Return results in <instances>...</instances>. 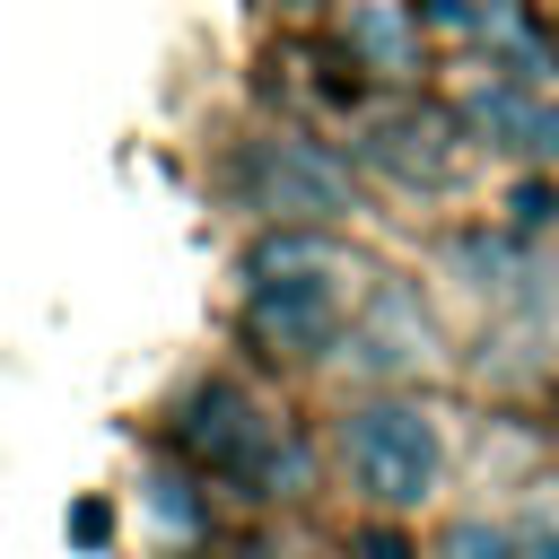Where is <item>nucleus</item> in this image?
Instances as JSON below:
<instances>
[{"mask_svg": "<svg viewBox=\"0 0 559 559\" xmlns=\"http://www.w3.org/2000/svg\"><path fill=\"white\" fill-rule=\"evenodd\" d=\"M332 306H341V280L314 245H271L253 253V323L288 349H314L332 332Z\"/></svg>", "mask_w": 559, "mask_h": 559, "instance_id": "2", "label": "nucleus"}, {"mask_svg": "<svg viewBox=\"0 0 559 559\" xmlns=\"http://www.w3.org/2000/svg\"><path fill=\"white\" fill-rule=\"evenodd\" d=\"M358 559H411V542H402V533H367V550H358Z\"/></svg>", "mask_w": 559, "mask_h": 559, "instance_id": "13", "label": "nucleus"}, {"mask_svg": "<svg viewBox=\"0 0 559 559\" xmlns=\"http://www.w3.org/2000/svg\"><path fill=\"white\" fill-rule=\"evenodd\" d=\"M472 122H480V131H498L515 157H542V166L559 157V105H550V96H524V87H480V96H472Z\"/></svg>", "mask_w": 559, "mask_h": 559, "instance_id": "5", "label": "nucleus"}, {"mask_svg": "<svg viewBox=\"0 0 559 559\" xmlns=\"http://www.w3.org/2000/svg\"><path fill=\"white\" fill-rule=\"evenodd\" d=\"M245 183H253V201L280 210V218H332V210H349V175H341L332 157H314V148H288V140L253 148Z\"/></svg>", "mask_w": 559, "mask_h": 559, "instance_id": "3", "label": "nucleus"}, {"mask_svg": "<svg viewBox=\"0 0 559 559\" xmlns=\"http://www.w3.org/2000/svg\"><path fill=\"white\" fill-rule=\"evenodd\" d=\"M437 559H524V542H515V533H498V524H454Z\"/></svg>", "mask_w": 559, "mask_h": 559, "instance_id": "8", "label": "nucleus"}, {"mask_svg": "<svg viewBox=\"0 0 559 559\" xmlns=\"http://www.w3.org/2000/svg\"><path fill=\"white\" fill-rule=\"evenodd\" d=\"M376 157L402 175V183H445L454 175V122L445 114H393L376 131Z\"/></svg>", "mask_w": 559, "mask_h": 559, "instance_id": "6", "label": "nucleus"}, {"mask_svg": "<svg viewBox=\"0 0 559 559\" xmlns=\"http://www.w3.org/2000/svg\"><path fill=\"white\" fill-rule=\"evenodd\" d=\"M262 559H280V550H262Z\"/></svg>", "mask_w": 559, "mask_h": 559, "instance_id": "14", "label": "nucleus"}, {"mask_svg": "<svg viewBox=\"0 0 559 559\" xmlns=\"http://www.w3.org/2000/svg\"><path fill=\"white\" fill-rule=\"evenodd\" d=\"M183 437H192L210 463H227V472H262V411H253L236 384H210V393H192V411H183Z\"/></svg>", "mask_w": 559, "mask_h": 559, "instance_id": "4", "label": "nucleus"}, {"mask_svg": "<svg viewBox=\"0 0 559 559\" xmlns=\"http://www.w3.org/2000/svg\"><path fill=\"white\" fill-rule=\"evenodd\" d=\"M105 533H114V507H105V498H79V507H70V542H79V550H96Z\"/></svg>", "mask_w": 559, "mask_h": 559, "instance_id": "9", "label": "nucleus"}, {"mask_svg": "<svg viewBox=\"0 0 559 559\" xmlns=\"http://www.w3.org/2000/svg\"><path fill=\"white\" fill-rule=\"evenodd\" d=\"M437 463H445V445H437L428 411H411V402H367V411L349 419V480H358L376 507H419V498L437 489Z\"/></svg>", "mask_w": 559, "mask_h": 559, "instance_id": "1", "label": "nucleus"}, {"mask_svg": "<svg viewBox=\"0 0 559 559\" xmlns=\"http://www.w3.org/2000/svg\"><path fill=\"white\" fill-rule=\"evenodd\" d=\"M157 515H166V524H183V533L201 524V507L183 498V480H157Z\"/></svg>", "mask_w": 559, "mask_h": 559, "instance_id": "10", "label": "nucleus"}, {"mask_svg": "<svg viewBox=\"0 0 559 559\" xmlns=\"http://www.w3.org/2000/svg\"><path fill=\"white\" fill-rule=\"evenodd\" d=\"M358 52H367V61H384V70H411V17H402L393 0L358 9Z\"/></svg>", "mask_w": 559, "mask_h": 559, "instance_id": "7", "label": "nucleus"}, {"mask_svg": "<svg viewBox=\"0 0 559 559\" xmlns=\"http://www.w3.org/2000/svg\"><path fill=\"white\" fill-rule=\"evenodd\" d=\"M419 17H428V26H480L472 0H419Z\"/></svg>", "mask_w": 559, "mask_h": 559, "instance_id": "11", "label": "nucleus"}, {"mask_svg": "<svg viewBox=\"0 0 559 559\" xmlns=\"http://www.w3.org/2000/svg\"><path fill=\"white\" fill-rule=\"evenodd\" d=\"M515 542H524V559H559V524H524Z\"/></svg>", "mask_w": 559, "mask_h": 559, "instance_id": "12", "label": "nucleus"}]
</instances>
